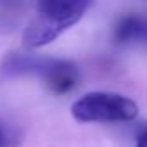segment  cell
Masks as SVG:
<instances>
[{"label": "cell", "mask_w": 147, "mask_h": 147, "mask_svg": "<svg viewBox=\"0 0 147 147\" xmlns=\"http://www.w3.org/2000/svg\"><path fill=\"white\" fill-rule=\"evenodd\" d=\"M90 4L92 0H35V12L21 35L23 49L36 50L52 43L85 16Z\"/></svg>", "instance_id": "6da1fadb"}, {"label": "cell", "mask_w": 147, "mask_h": 147, "mask_svg": "<svg viewBox=\"0 0 147 147\" xmlns=\"http://www.w3.org/2000/svg\"><path fill=\"white\" fill-rule=\"evenodd\" d=\"M71 114L80 123H126L137 118V104L119 94L88 92L73 102Z\"/></svg>", "instance_id": "7a4b0ae2"}, {"label": "cell", "mask_w": 147, "mask_h": 147, "mask_svg": "<svg viewBox=\"0 0 147 147\" xmlns=\"http://www.w3.org/2000/svg\"><path fill=\"white\" fill-rule=\"evenodd\" d=\"M54 57H43V55H36L31 54V50L21 52H9L2 64H0V71L5 76H28V75H38L43 76V73L47 71V67L50 66Z\"/></svg>", "instance_id": "3957f363"}, {"label": "cell", "mask_w": 147, "mask_h": 147, "mask_svg": "<svg viewBox=\"0 0 147 147\" xmlns=\"http://www.w3.org/2000/svg\"><path fill=\"white\" fill-rule=\"evenodd\" d=\"M47 88L55 95H64L75 90L80 82V69L75 62L66 59H52L50 66L43 73Z\"/></svg>", "instance_id": "277c9868"}, {"label": "cell", "mask_w": 147, "mask_h": 147, "mask_svg": "<svg viewBox=\"0 0 147 147\" xmlns=\"http://www.w3.org/2000/svg\"><path fill=\"white\" fill-rule=\"evenodd\" d=\"M113 38L116 43H147V18L128 14L114 24Z\"/></svg>", "instance_id": "5b68a950"}, {"label": "cell", "mask_w": 147, "mask_h": 147, "mask_svg": "<svg viewBox=\"0 0 147 147\" xmlns=\"http://www.w3.org/2000/svg\"><path fill=\"white\" fill-rule=\"evenodd\" d=\"M21 137L14 128L0 126V147H19Z\"/></svg>", "instance_id": "8992f818"}, {"label": "cell", "mask_w": 147, "mask_h": 147, "mask_svg": "<svg viewBox=\"0 0 147 147\" xmlns=\"http://www.w3.org/2000/svg\"><path fill=\"white\" fill-rule=\"evenodd\" d=\"M137 147H147V128H144L137 137Z\"/></svg>", "instance_id": "52a82bcc"}]
</instances>
